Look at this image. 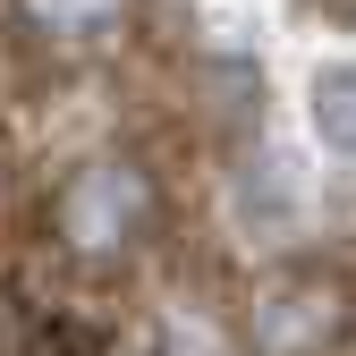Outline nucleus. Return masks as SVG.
Masks as SVG:
<instances>
[{
    "mask_svg": "<svg viewBox=\"0 0 356 356\" xmlns=\"http://www.w3.org/2000/svg\"><path fill=\"white\" fill-rule=\"evenodd\" d=\"M153 220V187L136 161H85L60 187V246L76 263H119Z\"/></svg>",
    "mask_w": 356,
    "mask_h": 356,
    "instance_id": "f257e3e1",
    "label": "nucleus"
},
{
    "mask_svg": "<svg viewBox=\"0 0 356 356\" xmlns=\"http://www.w3.org/2000/svg\"><path fill=\"white\" fill-rule=\"evenodd\" d=\"M331 331H339L331 280H272L254 297V356H323Z\"/></svg>",
    "mask_w": 356,
    "mask_h": 356,
    "instance_id": "f03ea898",
    "label": "nucleus"
},
{
    "mask_svg": "<svg viewBox=\"0 0 356 356\" xmlns=\"http://www.w3.org/2000/svg\"><path fill=\"white\" fill-rule=\"evenodd\" d=\"M26 26L42 42H68V51H85V42H111L127 26V0H17Z\"/></svg>",
    "mask_w": 356,
    "mask_h": 356,
    "instance_id": "7ed1b4c3",
    "label": "nucleus"
},
{
    "mask_svg": "<svg viewBox=\"0 0 356 356\" xmlns=\"http://www.w3.org/2000/svg\"><path fill=\"white\" fill-rule=\"evenodd\" d=\"M314 136L339 170H356V60L314 68Z\"/></svg>",
    "mask_w": 356,
    "mask_h": 356,
    "instance_id": "20e7f679",
    "label": "nucleus"
}]
</instances>
